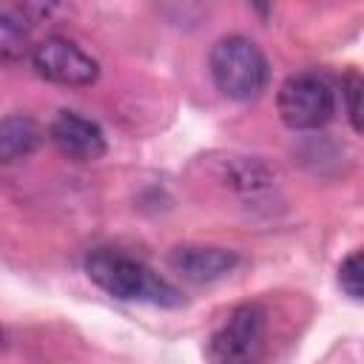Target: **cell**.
<instances>
[{
    "mask_svg": "<svg viewBox=\"0 0 364 364\" xmlns=\"http://www.w3.org/2000/svg\"><path fill=\"white\" fill-rule=\"evenodd\" d=\"M88 279L119 301H145L154 307H182V293L168 279L154 273L148 264L117 253V250H94L85 259Z\"/></svg>",
    "mask_w": 364,
    "mask_h": 364,
    "instance_id": "6da1fadb",
    "label": "cell"
},
{
    "mask_svg": "<svg viewBox=\"0 0 364 364\" xmlns=\"http://www.w3.org/2000/svg\"><path fill=\"white\" fill-rule=\"evenodd\" d=\"M210 77L228 100L247 102L267 88L270 65L264 51L253 40L230 34L222 37L210 51Z\"/></svg>",
    "mask_w": 364,
    "mask_h": 364,
    "instance_id": "7a4b0ae2",
    "label": "cell"
},
{
    "mask_svg": "<svg viewBox=\"0 0 364 364\" xmlns=\"http://www.w3.org/2000/svg\"><path fill=\"white\" fill-rule=\"evenodd\" d=\"M276 108L290 131H318L336 114V94L318 74H293L279 85Z\"/></svg>",
    "mask_w": 364,
    "mask_h": 364,
    "instance_id": "3957f363",
    "label": "cell"
},
{
    "mask_svg": "<svg viewBox=\"0 0 364 364\" xmlns=\"http://www.w3.org/2000/svg\"><path fill=\"white\" fill-rule=\"evenodd\" d=\"M264 333L267 313L253 301L239 304L210 336L208 358L213 364H259L264 355Z\"/></svg>",
    "mask_w": 364,
    "mask_h": 364,
    "instance_id": "277c9868",
    "label": "cell"
},
{
    "mask_svg": "<svg viewBox=\"0 0 364 364\" xmlns=\"http://www.w3.org/2000/svg\"><path fill=\"white\" fill-rule=\"evenodd\" d=\"M31 63L43 80L57 82V85H68V88L91 85L100 77V63L65 37L40 40L31 51Z\"/></svg>",
    "mask_w": 364,
    "mask_h": 364,
    "instance_id": "5b68a950",
    "label": "cell"
},
{
    "mask_svg": "<svg viewBox=\"0 0 364 364\" xmlns=\"http://www.w3.org/2000/svg\"><path fill=\"white\" fill-rule=\"evenodd\" d=\"M48 136L57 151L74 162H97L108 151L102 128L77 111H60L48 128Z\"/></svg>",
    "mask_w": 364,
    "mask_h": 364,
    "instance_id": "8992f818",
    "label": "cell"
},
{
    "mask_svg": "<svg viewBox=\"0 0 364 364\" xmlns=\"http://www.w3.org/2000/svg\"><path fill=\"white\" fill-rule=\"evenodd\" d=\"M168 264L173 273H179L185 282L193 284H210L225 276H230L239 264V256L225 247H202V245H185L168 253Z\"/></svg>",
    "mask_w": 364,
    "mask_h": 364,
    "instance_id": "52a82bcc",
    "label": "cell"
},
{
    "mask_svg": "<svg viewBox=\"0 0 364 364\" xmlns=\"http://www.w3.org/2000/svg\"><path fill=\"white\" fill-rule=\"evenodd\" d=\"M213 173L222 185L239 191V193H259L273 185L276 171L259 159V156H245V154H228L213 162Z\"/></svg>",
    "mask_w": 364,
    "mask_h": 364,
    "instance_id": "ba28073f",
    "label": "cell"
},
{
    "mask_svg": "<svg viewBox=\"0 0 364 364\" xmlns=\"http://www.w3.org/2000/svg\"><path fill=\"white\" fill-rule=\"evenodd\" d=\"M43 145V128L23 114L0 119V165H14L28 159Z\"/></svg>",
    "mask_w": 364,
    "mask_h": 364,
    "instance_id": "9c48e42d",
    "label": "cell"
},
{
    "mask_svg": "<svg viewBox=\"0 0 364 364\" xmlns=\"http://www.w3.org/2000/svg\"><path fill=\"white\" fill-rule=\"evenodd\" d=\"M34 51L31 46V26L26 17L14 9H0V60L3 63H20Z\"/></svg>",
    "mask_w": 364,
    "mask_h": 364,
    "instance_id": "30bf717a",
    "label": "cell"
},
{
    "mask_svg": "<svg viewBox=\"0 0 364 364\" xmlns=\"http://www.w3.org/2000/svg\"><path fill=\"white\" fill-rule=\"evenodd\" d=\"M338 284H341V290L353 301H361V293H364V253L361 250H353L341 262V267H338Z\"/></svg>",
    "mask_w": 364,
    "mask_h": 364,
    "instance_id": "8fae6325",
    "label": "cell"
},
{
    "mask_svg": "<svg viewBox=\"0 0 364 364\" xmlns=\"http://www.w3.org/2000/svg\"><path fill=\"white\" fill-rule=\"evenodd\" d=\"M361 91H364V82L358 71H347L341 80V94L347 97V117L353 131H361Z\"/></svg>",
    "mask_w": 364,
    "mask_h": 364,
    "instance_id": "7c38bea8",
    "label": "cell"
},
{
    "mask_svg": "<svg viewBox=\"0 0 364 364\" xmlns=\"http://www.w3.org/2000/svg\"><path fill=\"white\" fill-rule=\"evenodd\" d=\"M0 350H6V333H3V327H0Z\"/></svg>",
    "mask_w": 364,
    "mask_h": 364,
    "instance_id": "4fadbf2b",
    "label": "cell"
}]
</instances>
